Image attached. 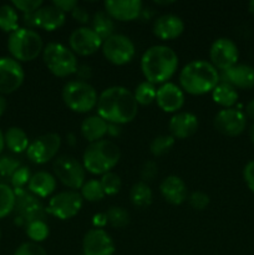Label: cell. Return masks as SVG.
Instances as JSON below:
<instances>
[{
  "label": "cell",
  "instance_id": "6da1fadb",
  "mask_svg": "<svg viewBox=\"0 0 254 255\" xmlns=\"http://www.w3.org/2000/svg\"><path fill=\"white\" fill-rule=\"evenodd\" d=\"M97 115L107 124H128L138 112V104L133 92L124 86H112L104 90L97 100Z\"/></svg>",
  "mask_w": 254,
  "mask_h": 255
},
{
  "label": "cell",
  "instance_id": "7a4b0ae2",
  "mask_svg": "<svg viewBox=\"0 0 254 255\" xmlns=\"http://www.w3.org/2000/svg\"><path fill=\"white\" fill-rule=\"evenodd\" d=\"M178 67L176 51L166 45H154L147 49L141 57V70L146 81L166 84Z\"/></svg>",
  "mask_w": 254,
  "mask_h": 255
},
{
  "label": "cell",
  "instance_id": "3957f363",
  "mask_svg": "<svg viewBox=\"0 0 254 255\" xmlns=\"http://www.w3.org/2000/svg\"><path fill=\"white\" fill-rule=\"evenodd\" d=\"M182 90L191 95H204L219 84V72L211 62L196 60L187 64L179 74Z\"/></svg>",
  "mask_w": 254,
  "mask_h": 255
},
{
  "label": "cell",
  "instance_id": "277c9868",
  "mask_svg": "<svg viewBox=\"0 0 254 255\" xmlns=\"http://www.w3.org/2000/svg\"><path fill=\"white\" fill-rule=\"evenodd\" d=\"M121 152L119 146L112 141L100 139L92 142L86 147L82 156V164L85 169L92 174L109 173L119 163Z\"/></svg>",
  "mask_w": 254,
  "mask_h": 255
},
{
  "label": "cell",
  "instance_id": "5b68a950",
  "mask_svg": "<svg viewBox=\"0 0 254 255\" xmlns=\"http://www.w3.org/2000/svg\"><path fill=\"white\" fill-rule=\"evenodd\" d=\"M7 49L16 61H32L44 50L42 39L30 27H19L9 35Z\"/></svg>",
  "mask_w": 254,
  "mask_h": 255
},
{
  "label": "cell",
  "instance_id": "8992f818",
  "mask_svg": "<svg viewBox=\"0 0 254 255\" xmlns=\"http://www.w3.org/2000/svg\"><path fill=\"white\" fill-rule=\"evenodd\" d=\"M62 100L71 111L86 114L97 106V92L92 85L84 80L67 82L62 89Z\"/></svg>",
  "mask_w": 254,
  "mask_h": 255
},
{
  "label": "cell",
  "instance_id": "52a82bcc",
  "mask_svg": "<svg viewBox=\"0 0 254 255\" xmlns=\"http://www.w3.org/2000/svg\"><path fill=\"white\" fill-rule=\"evenodd\" d=\"M42 60L51 74L57 77H67L77 71V59L71 49L62 44L50 42L42 50Z\"/></svg>",
  "mask_w": 254,
  "mask_h": 255
},
{
  "label": "cell",
  "instance_id": "ba28073f",
  "mask_svg": "<svg viewBox=\"0 0 254 255\" xmlns=\"http://www.w3.org/2000/svg\"><path fill=\"white\" fill-rule=\"evenodd\" d=\"M16 202H15L14 212L16 214L17 224L27 226L35 221H44L46 217V208L42 206L40 199L25 189H14Z\"/></svg>",
  "mask_w": 254,
  "mask_h": 255
},
{
  "label": "cell",
  "instance_id": "9c48e42d",
  "mask_svg": "<svg viewBox=\"0 0 254 255\" xmlns=\"http://www.w3.org/2000/svg\"><path fill=\"white\" fill-rule=\"evenodd\" d=\"M55 177L64 186L71 189H81L86 178V169L84 164L80 163L76 158L71 156L57 157L52 164Z\"/></svg>",
  "mask_w": 254,
  "mask_h": 255
},
{
  "label": "cell",
  "instance_id": "30bf717a",
  "mask_svg": "<svg viewBox=\"0 0 254 255\" xmlns=\"http://www.w3.org/2000/svg\"><path fill=\"white\" fill-rule=\"evenodd\" d=\"M104 56L114 65L128 64L136 54V47L128 36L122 34H114L102 42Z\"/></svg>",
  "mask_w": 254,
  "mask_h": 255
},
{
  "label": "cell",
  "instance_id": "8fae6325",
  "mask_svg": "<svg viewBox=\"0 0 254 255\" xmlns=\"http://www.w3.org/2000/svg\"><path fill=\"white\" fill-rule=\"evenodd\" d=\"M84 198L76 191H64L55 194L49 202L46 212L56 218L65 221L76 216L82 208Z\"/></svg>",
  "mask_w": 254,
  "mask_h": 255
},
{
  "label": "cell",
  "instance_id": "7c38bea8",
  "mask_svg": "<svg viewBox=\"0 0 254 255\" xmlns=\"http://www.w3.org/2000/svg\"><path fill=\"white\" fill-rule=\"evenodd\" d=\"M61 147V137L57 133H46L36 137L26 149L27 158L36 164L51 161Z\"/></svg>",
  "mask_w": 254,
  "mask_h": 255
},
{
  "label": "cell",
  "instance_id": "4fadbf2b",
  "mask_svg": "<svg viewBox=\"0 0 254 255\" xmlns=\"http://www.w3.org/2000/svg\"><path fill=\"white\" fill-rule=\"evenodd\" d=\"M209 57H211V64L216 69L227 71L228 69L237 65L239 57V51L237 45L233 40L228 37H219L214 40L209 50Z\"/></svg>",
  "mask_w": 254,
  "mask_h": 255
},
{
  "label": "cell",
  "instance_id": "5bb4252c",
  "mask_svg": "<svg viewBox=\"0 0 254 255\" xmlns=\"http://www.w3.org/2000/svg\"><path fill=\"white\" fill-rule=\"evenodd\" d=\"M214 128L224 136H239L247 127V116L237 109H224L213 120Z\"/></svg>",
  "mask_w": 254,
  "mask_h": 255
},
{
  "label": "cell",
  "instance_id": "9a60e30c",
  "mask_svg": "<svg viewBox=\"0 0 254 255\" xmlns=\"http://www.w3.org/2000/svg\"><path fill=\"white\" fill-rule=\"evenodd\" d=\"M24 70L12 57H0V94H11L22 85Z\"/></svg>",
  "mask_w": 254,
  "mask_h": 255
},
{
  "label": "cell",
  "instance_id": "2e32d148",
  "mask_svg": "<svg viewBox=\"0 0 254 255\" xmlns=\"http://www.w3.org/2000/svg\"><path fill=\"white\" fill-rule=\"evenodd\" d=\"M104 40L91 29V27L81 26L74 30L69 37L70 49L74 54L81 56H89L95 54L100 47H102Z\"/></svg>",
  "mask_w": 254,
  "mask_h": 255
},
{
  "label": "cell",
  "instance_id": "e0dca14e",
  "mask_svg": "<svg viewBox=\"0 0 254 255\" xmlns=\"http://www.w3.org/2000/svg\"><path fill=\"white\" fill-rule=\"evenodd\" d=\"M84 255H114L116 247L114 239L101 228L90 229L82 241Z\"/></svg>",
  "mask_w": 254,
  "mask_h": 255
},
{
  "label": "cell",
  "instance_id": "ac0fdd59",
  "mask_svg": "<svg viewBox=\"0 0 254 255\" xmlns=\"http://www.w3.org/2000/svg\"><path fill=\"white\" fill-rule=\"evenodd\" d=\"M104 5L105 11L112 19L120 21H132L142 11V2L139 0H107Z\"/></svg>",
  "mask_w": 254,
  "mask_h": 255
},
{
  "label": "cell",
  "instance_id": "d6986e66",
  "mask_svg": "<svg viewBox=\"0 0 254 255\" xmlns=\"http://www.w3.org/2000/svg\"><path fill=\"white\" fill-rule=\"evenodd\" d=\"M156 102L164 112H177L184 105V94L179 86L166 82L157 89Z\"/></svg>",
  "mask_w": 254,
  "mask_h": 255
},
{
  "label": "cell",
  "instance_id": "ffe728a7",
  "mask_svg": "<svg viewBox=\"0 0 254 255\" xmlns=\"http://www.w3.org/2000/svg\"><path fill=\"white\" fill-rule=\"evenodd\" d=\"M66 15L55 5H42L34 12L35 26L46 31H54L65 24Z\"/></svg>",
  "mask_w": 254,
  "mask_h": 255
},
{
  "label": "cell",
  "instance_id": "44dd1931",
  "mask_svg": "<svg viewBox=\"0 0 254 255\" xmlns=\"http://www.w3.org/2000/svg\"><path fill=\"white\" fill-rule=\"evenodd\" d=\"M183 30V20L173 14L161 15L153 22V34L161 40L177 39Z\"/></svg>",
  "mask_w": 254,
  "mask_h": 255
},
{
  "label": "cell",
  "instance_id": "7402d4cb",
  "mask_svg": "<svg viewBox=\"0 0 254 255\" xmlns=\"http://www.w3.org/2000/svg\"><path fill=\"white\" fill-rule=\"evenodd\" d=\"M168 128L173 138H188L198 129V119L191 112H178L169 120Z\"/></svg>",
  "mask_w": 254,
  "mask_h": 255
},
{
  "label": "cell",
  "instance_id": "603a6c76",
  "mask_svg": "<svg viewBox=\"0 0 254 255\" xmlns=\"http://www.w3.org/2000/svg\"><path fill=\"white\" fill-rule=\"evenodd\" d=\"M159 192L168 203L179 206L187 199V186L182 178L168 176L159 184Z\"/></svg>",
  "mask_w": 254,
  "mask_h": 255
},
{
  "label": "cell",
  "instance_id": "cb8c5ba5",
  "mask_svg": "<svg viewBox=\"0 0 254 255\" xmlns=\"http://www.w3.org/2000/svg\"><path fill=\"white\" fill-rule=\"evenodd\" d=\"M224 72V80L227 84L236 89H253L254 87V67L246 64H237Z\"/></svg>",
  "mask_w": 254,
  "mask_h": 255
},
{
  "label": "cell",
  "instance_id": "d4e9b609",
  "mask_svg": "<svg viewBox=\"0 0 254 255\" xmlns=\"http://www.w3.org/2000/svg\"><path fill=\"white\" fill-rule=\"evenodd\" d=\"M27 188H29L30 193H32L34 196L45 198L54 193V191L56 189V178L49 172H36L30 178Z\"/></svg>",
  "mask_w": 254,
  "mask_h": 255
},
{
  "label": "cell",
  "instance_id": "484cf974",
  "mask_svg": "<svg viewBox=\"0 0 254 255\" xmlns=\"http://www.w3.org/2000/svg\"><path fill=\"white\" fill-rule=\"evenodd\" d=\"M109 131V124L104 119L96 115L85 119L81 124V134L90 143L104 138Z\"/></svg>",
  "mask_w": 254,
  "mask_h": 255
},
{
  "label": "cell",
  "instance_id": "4316f807",
  "mask_svg": "<svg viewBox=\"0 0 254 255\" xmlns=\"http://www.w3.org/2000/svg\"><path fill=\"white\" fill-rule=\"evenodd\" d=\"M5 144L14 153H21L29 147V137L20 127H10L4 133Z\"/></svg>",
  "mask_w": 254,
  "mask_h": 255
},
{
  "label": "cell",
  "instance_id": "83f0119b",
  "mask_svg": "<svg viewBox=\"0 0 254 255\" xmlns=\"http://www.w3.org/2000/svg\"><path fill=\"white\" fill-rule=\"evenodd\" d=\"M212 97L216 104L221 105L226 109H232V106L238 101V92H237L236 87H233L232 85L222 82V84L217 85L216 89L212 91Z\"/></svg>",
  "mask_w": 254,
  "mask_h": 255
},
{
  "label": "cell",
  "instance_id": "f1b7e54d",
  "mask_svg": "<svg viewBox=\"0 0 254 255\" xmlns=\"http://www.w3.org/2000/svg\"><path fill=\"white\" fill-rule=\"evenodd\" d=\"M92 30L101 37L106 40L111 35H114L115 22L114 19L106 11H97L92 16Z\"/></svg>",
  "mask_w": 254,
  "mask_h": 255
},
{
  "label": "cell",
  "instance_id": "f546056e",
  "mask_svg": "<svg viewBox=\"0 0 254 255\" xmlns=\"http://www.w3.org/2000/svg\"><path fill=\"white\" fill-rule=\"evenodd\" d=\"M152 191L146 182H137L129 191L131 203L137 208H146L152 203Z\"/></svg>",
  "mask_w": 254,
  "mask_h": 255
},
{
  "label": "cell",
  "instance_id": "4dcf8cb0",
  "mask_svg": "<svg viewBox=\"0 0 254 255\" xmlns=\"http://www.w3.org/2000/svg\"><path fill=\"white\" fill-rule=\"evenodd\" d=\"M0 29L10 34L19 29V15L12 5L5 4L0 6Z\"/></svg>",
  "mask_w": 254,
  "mask_h": 255
},
{
  "label": "cell",
  "instance_id": "1f68e13d",
  "mask_svg": "<svg viewBox=\"0 0 254 255\" xmlns=\"http://www.w3.org/2000/svg\"><path fill=\"white\" fill-rule=\"evenodd\" d=\"M16 196L15 191L6 183H0V219L14 212Z\"/></svg>",
  "mask_w": 254,
  "mask_h": 255
},
{
  "label": "cell",
  "instance_id": "d6a6232c",
  "mask_svg": "<svg viewBox=\"0 0 254 255\" xmlns=\"http://www.w3.org/2000/svg\"><path fill=\"white\" fill-rule=\"evenodd\" d=\"M133 96L138 105H142V106L151 105L152 102L156 101V96H157L156 85L152 84V82L149 81L141 82V84L136 87V90H134Z\"/></svg>",
  "mask_w": 254,
  "mask_h": 255
},
{
  "label": "cell",
  "instance_id": "836d02e7",
  "mask_svg": "<svg viewBox=\"0 0 254 255\" xmlns=\"http://www.w3.org/2000/svg\"><path fill=\"white\" fill-rule=\"evenodd\" d=\"M174 142H176V138H173L171 134H161L152 139L149 144V151L154 157L164 156L173 148Z\"/></svg>",
  "mask_w": 254,
  "mask_h": 255
},
{
  "label": "cell",
  "instance_id": "e575fe53",
  "mask_svg": "<svg viewBox=\"0 0 254 255\" xmlns=\"http://www.w3.org/2000/svg\"><path fill=\"white\" fill-rule=\"evenodd\" d=\"M81 196L82 198L89 202H99L106 194L102 188L101 182L97 179H90V181L85 182L84 186L81 187Z\"/></svg>",
  "mask_w": 254,
  "mask_h": 255
},
{
  "label": "cell",
  "instance_id": "d590c367",
  "mask_svg": "<svg viewBox=\"0 0 254 255\" xmlns=\"http://www.w3.org/2000/svg\"><path fill=\"white\" fill-rule=\"evenodd\" d=\"M107 222L115 228H124L129 223V214L122 207H111L106 212Z\"/></svg>",
  "mask_w": 254,
  "mask_h": 255
},
{
  "label": "cell",
  "instance_id": "8d00e7d4",
  "mask_svg": "<svg viewBox=\"0 0 254 255\" xmlns=\"http://www.w3.org/2000/svg\"><path fill=\"white\" fill-rule=\"evenodd\" d=\"M26 234L34 243H39L49 237V226L45 221L31 222L26 226Z\"/></svg>",
  "mask_w": 254,
  "mask_h": 255
},
{
  "label": "cell",
  "instance_id": "74e56055",
  "mask_svg": "<svg viewBox=\"0 0 254 255\" xmlns=\"http://www.w3.org/2000/svg\"><path fill=\"white\" fill-rule=\"evenodd\" d=\"M21 166L16 158L10 156H0V183H4L7 179H11L19 167Z\"/></svg>",
  "mask_w": 254,
  "mask_h": 255
},
{
  "label": "cell",
  "instance_id": "f35d334b",
  "mask_svg": "<svg viewBox=\"0 0 254 255\" xmlns=\"http://www.w3.org/2000/svg\"><path fill=\"white\" fill-rule=\"evenodd\" d=\"M100 182H101V186L104 188L105 194H107V196H114V194L119 193L122 186V181L120 178V176L114 173V172L105 173L101 177V179H100Z\"/></svg>",
  "mask_w": 254,
  "mask_h": 255
},
{
  "label": "cell",
  "instance_id": "ab89813d",
  "mask_svg": "<svg viewBox=\"0 0 254 255\" xmlns=\"http://www.w3.org/2000/svg\"><path fill=\"white\" fill-rule=\"evenodd\" d=\"M31 172L30 168L26 166H20L19 168L15 171V173L12 174L11 179H10V183H11L12 188L14 189H24V186L29 184L30 178H31Z\"/></svg>",
  "mask_w": 254,
  "mask_h": 255
},
{
  "label": "cell",
  "instance_id": "60d3db41",
  "mask_svg": "<svg viewBox=\"0 0 254 255\" xmlns=\"http://www.w3.org/2000/svg\"><path fill=\"white\" fill-rule=\"evenodd\" d=\"M44 5L41 0H12V6L24 14H32Z\"/></svg>",
  "mask_w": 254,
  "mask_h": 255
},
{
  "label": "cell",
  "instance_id": "b9f144b4",
  "mask_svg": "<svg viewBox=\"0 0 254 255\" xmlns=\"http://www.w3.org/2000/svg\"><path fill=\"white\" fill-rule=\"evenodd\" d=\"M14 255H47L46 251L34 242L24 243L15 251Z\"/></svg>",
  "mask_w": 254,
  "mask_h": 255
},
{
  "label": "cell",
  "instance_id": "7bdbcfd3",
  "mask_svg": "<svg viewBox=\"0 0 254 255\" xmlns=\"http://www.w3.org/2000/svg\"><path fill=\"white\" fill-rule=\"evenodd\" d=\"M188 201L192 208H194L196 211H203L209 204V196L204 192L196 191L189 196Z\"/></svg>",
  "mask_w": 254,
  "mask_h": 255
},
{
  "label": "cell",
  "instance_id": "ee69618b",
  "mask_svg": "<svg viewBox=\"0 0 254 255\" xmlns=\"http://www.w3.org/2000/svg\"><path fill=\"white\" fill-rule=\"evenodd\" d=\"M158 174V167H157L156 162L147 161L144 162L143 166L141 168V178L142 182L153 181L156 176Z\"/></svg>",
  "mask_w": 254,
  "mask_h": 255
},
{
  "label": "cell",
  "instance_id": "f6af8a7d",
  "mask_svg": "<svg viewBox=\"0 0 254 255\" xmlns=\"http://www.w3.org/2000/svg\"><path fill=\"white\" fill-rule=\"evenodd\" d=\"M243 178L246 181L247 186L254 193V159L248 162L243 169Z\"/></svg>",
  "mask_w": 254,
  "mask_h": 255
},
{
  "label": "cell",
  "instance_id": "bcb514c9",
  "mask_svg": "<svg viewBox=\"0 0 254 255\" xmlns=\"http://www.w3.org/2000/svg\"><path fill=\"white\" fill-rule=\"evenodd\" d=\"M71 14H72V17H74L77 22H80V24H87V22H89L90 20L89 12L86 11L85 7L80 6V5H77V6L72 10Z\"/></svg>",
  "mask_w": 254,
  "mask_h": 255
},
{
  "label": "cell",
  "instance_id": "7dc6e473",
  "mask_svg": "<svg viewBox=\"0 0 254 255\" xmlns=\"http://www.w3.org/2000/svg\"><path fill=\"white\" fill-rule=\"evenodd\" d=\"M52 5H55L56 7H59L61 11H72L75 7L79 5V2L76 0H54Z\"/></svg>",
  "mask_w": 254,
  "mask_h": 255
},
{
  "label": "cell",
  "instance_id": "c3c4849f",
  "mask_svg": "<svg viewBox=\"0 0 254 255\" xmlns=\"http://www.w3.org/2000/svg\"><path fill=\"white\" fill-rule=\"evenodd\" d=\"M107 223L106 213H99L94 217V224L95 228H101Z\"/></svg>",
  "mask_w": 254,
  "mask_h": 255
},
{
  "label": "cell",
  "instance_id": "681fc988",
  "mask_svg": "<svg viewBox=\"0 0 254 255\" xmlns=\"http://www.w3.org/2000/svg\"><path fill=\"white\" fill-rule=\"evenodd\" d=\"M246 114H247V116L254 120V99L252 100L251 102H248V105H247Z\"/></svg>",
  "mask_w": 254,
  "mask_h": 255
},
{
  "label": "cell",
  "instance_id": "f907efd6",
  "mask_svg": "<svg viewBox=\"0 0 254 255\" xmlns=\"http://www.w3.org/2000/svg\"><path fill=\"white\" fill-rule=\"evenodd\" d=\"M5 110H6V100L2 96H0V116L4 114Z\"/></svg>",
  "mask_w": 254,
  "mask_h": 255
},
{
  "label": "cell",
  "instance_id": "816d5d0a",
  "mask_svg": "<svg viewBox=\"0 0 254 255\" xmlns=\"http://www.w3.org/2000/svg\"><path fill=\"white\" fill-rule=\"evenodd\" d=\"M5 147V139H4V133L1 132V129H0V153L2 152V149H4Z\"/></svg>",
  "mask_w": 254,
  "mask_h": 255
},
{
  "label": "cell",
  "instance_id": "f5cc1de1",
  "mask_svg": "<svg viewBox=\"0 0 254 255\" xmlns=\"http://www.w3.org/2000/svg\"><path fill=\"white\" fill-rule=\"evenodd\" d=\"M248 10L252 15H254V0H252V1L248 4Z\"/></svg>",
  "mask_w": 254,
  "mask_h": 255
},
{
  "label": "cell",
  "instance_id": "db71d44e",
  "mask_svg": "<svg viewBox=\"0 0 254 255\" xmlns=\"http://www.w3.org/2000/svg\"><path fill=\"white\" fill-rule=\"evenodd\" d=\"M249 136H251L252 142H253V144H254V124L252 125L251 129H249Z\"/></svg>",
  "mask_w": 254,
  "mask_h": 255
},
{
  "label": "cell",
  "instance_id": "11a10c76",
  "mask_svg": "<svg viewBox=\"0 0 254 255\" xmlns=\"http://www.w3.org/2000/svg\"><path fill=\"white\" fill-rule=\"evenodd\" d=\"M156 2L157 5H171V4H173L174 1H159V0H156Z\"/></svg>",
  "mask_w": 254,
  "mask_h": 255
},
{
  "label": "cell",
  "instance_id": "9f6ffc18",
  "mask_svg": "<svg viewBox=\"0 0 254 255\" xmlns=\"http://www.w3.org/2000/svg\"><path fill=\"white\" fill-rule=\"evenodd\" d=\"M0 237H1V232H0Z\"/></svg>",
  "mask_w": 254,
  "mask_h": 255
}]
</instances>
